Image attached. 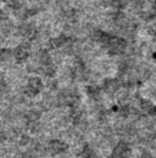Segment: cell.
Listing matches in <instances>:
<instances>
[{
	"label": "cell",
	"mask_w": 156,
	"mask_h": 158,
	"mask_svg": "<svg viewBox=\"0 0 156 158\" xmlns=\"http://www.w3.org/2000/svg\"><path fill=\"white\" fill-rule=\"evenodd\" d=\"M40 88H41V81L38 78H33L28 82L26 92L30 95H36L40 91Z\"/></svg>",
	"instance_id": "6da1fadb"
},
{
	"label": "cell",
	"mask_w": 156,
	"mask_h": 158,
	"mask_svg": "<svg viewBox=\"0 0 156 158\" xmlns=\"http://www.w3.org/2000/svg\"><path fill=\"white\" fill-rule=\"evenodd\" d=\"M65 148H66V145L63 142H60V141H52L50 143V149L54 154L61 153Z\"/></svg>",
	"instance_id": "7a4b0ae2"
}]
</instances>
